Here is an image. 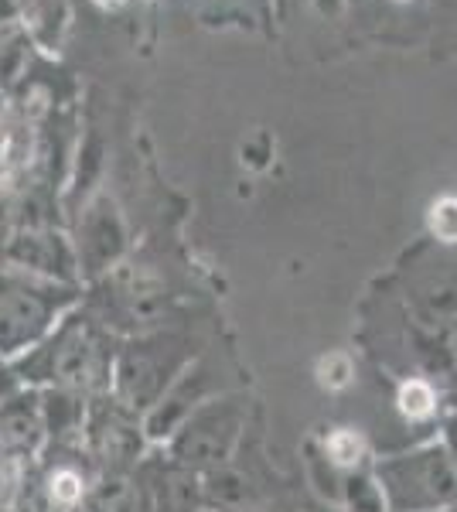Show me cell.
<instances>
[{
	"instance_id": "cell-1",
	"label": "cell",
	"mask_w": 457,
	"mask_h": 512,
	"mask_svg": "<svg viewBox=\"0 0 457 512\" xmlns=\"http://www.w3.org/2000/svg\"><path fill=\"white\" fill-rule=\"evenodd\" d=\"M18 379H38L52 390L89 393L110 383V345L89 318H65L38 342L28 355L18 359Z\"/></svg>"
},
{
	"instance_id": "cell-2",
	"label": "cell",
	"mask_w": 457,
	"mask_h": 512,
	"mask_svg": "<svg viewBox=\"0 0 457 512\" xmlns=\"http://www.w3.org/2000/svg\"><path fill=\"white\" fill-rule=\"evenodd\" d=\"M69 304V287L18 267H0V359H21L45 342Z\"/></svg>"
},
{
	"instance_id": "cell-3",
	"label": "cell",
	"mask_w": 457,
	"mask_h": 512,
	"mask_svg": "<svg viewBox=\"0 0 457 512\" xmlns=\"http://www.w3.org/2000/svg\"><path fill=\"white\" fill-rule=\"evenodd\" d=\"M191 349L181 335H147L127 345L116 362V393L130 410L154 407L188 369Z\"/></svg>"
},
{
	"instance_id": "cell-4",
	"label": "cell",
	"mask_w": 457,
	"mask_h": 512,
	"mask_svg": "<svg viewBox=\"0 0 457 512\" xmlns=\"http://www.w3.org/2000/svg\"><path fill=\"white\" fill-rule=\"evenodd\" d=\"M379 489L396 512H437L457 502V472L444 448L403 454L379 465Z\"/></svg>"
},
{
	"instance_id": "cell-5",
	"label": "cell",
	"mask_w": 457,
	"mask_h": 512,
	"mask_svg": "<svg viewBox=\"0 0 457 512\" xmlns=\"http://www.w3.org/2000/svg\"><path fill=\"white\" fill-rule=\"evenodd\" d=\"M246 407L239 400H215L202 403V407L191 414L185 424L174 431V461L185 468H219L226 465L243 431Z\"/></svg>"
},
{
	"instance_id": "cell-6",
	"label": "cell",
	"mask_w": 457,
	"mask_h": 512,
	"mask_svg": "<svg viewBox=\"0 0 457 512\" xmlns=\"http://www.w3.org/2000/svg\"><path fill=\"white\" fill-rule=\"evenodd\" d=\"M89 444H93V454L110 472H127L140 458L144 427L137 424L134 410L123 407L120 400L99 403L89 414Z\"/></svg>"
},
{
	"instance_id": "cell-7",
	"label": "cell",
	"mask_w": 457,
	"mask_h": 512,
	"mask_svg": "<svg viewBox=\"0 0 457 512\" xmlns=\"http://www.w3.org/2000/svg\"><path fill=\"white\" fill-rule=\"evenodd\" d=\"M123 246H127V233H123L120 212H116V205L106 195L96 198L79 222L76 267L89 277L106 274V270L120 260Z\"/></svg>"
},
{
	"instance_id": "cell-8",
	"label": "cell",
	"mask_w": 457,
	"mask_h": 512,
	"mask_svg": "<svg viewBox=\"0 0 457 512\" xmlns=\"http://www.w3.org/2000/svg\"><path fill=\"white\" fill-rule=\"evenodd\" d=\"M4 256L11 267L28 270L35 277L55 280V284H69L76 274V253L69 250V243H62V236L52 229H14L11 239L4 246Z\"/></svg>"
},
{
	"instance_id": "cell-9",
	"label": "cell",
	"mask_w": 457,
	"mask_h": 512,
	"mask_svg": "<svg viewBox=\"0 0 457 512\" xmlns=\"http://www.w3.org/2000/svg\"><path fill=\"white\" fill-rule=\"evenodd\" d=\"M45 414H41V393L18 390L0 407V454L11 461L35 458L45 441Z\"/></svg>"
},
{
	"instance_id": "cell-10",
	"label": "cell",
	"mask_w": 457,
	"mask_h": 512,
	"mask_svg": "<svg viewBox=\"0 0 457 512\" xmlns=\"http://www.w3.org/2000/svg\"><path fill=\"white\" fill-rule=\"evenodd\" d=\"M209 393H212V373H209V369H202V366L185 369V373L174 379L171 390L154 403L144 431L151 437L174 434L191 414H195L198 407H202L205 400H209Z\"/></svg>"
},
{
	"instance_id": "cell-11",
	"label": "cell",
	"mask_w": 457,
	"mask_h": 512,
	"mask_svg": "<svg viewBox=\"0 0 457 512\" xmlns=\"http://www.w3.org/2000/svg\"><path fill=\"white\" fill-rule=\"evenodd\" d=\"M110 304H113V325L120 328H151L157 318L168 308V294L147 274H120L110 287Z\"/></svg>"
},
{
	"instance_id": "cell-12",
	"label": "cell",
	"mask_w": 457,
	"mask_h": 512,
	"mask_svg": "<svg viewBox=\"0 0 457 512\" xmlns=\"http://www.w3.org/2000/svg\"><path fill=\"white\" fill-rule=\"evenodd\" d=\"M140 489L147 495L151 512H198L205 502L202 485L191 468L168 461V465H151L144 478H137Z\"/></svg>"
},
{
	"instance_id": "cell-13",
	"label": "cell",
	"mask_w": 457,
	"mask_h": 512,
	"mask_svg": "<svg viewBox=\"0 0 457 512\" xmlns=\"http://www.w3.org/2000/svg\"><path fill=\"white\" fill-rule=\"evenodd\" d=\"M35 161V127L14 110H0V188H14Z\"/></svg>"
},
{
	"instance_id": "cell-14",
	"label": "cell",
	"mask_w": 457,
	"mask_h": 512,
	"mask_svg": "<svg viewBox=\"0 0 457 512\" xmlns=\"http://www.w3.org/2000/svg\"><path fill=\"white\" fill-rule=\"evenodd\" d=\"M86 509L89 512H151L140 482L137 478H127L123 472H110L99 478L86 495Z\"/></svg>"
},
{
	"instance_id": "cell-15",
	"label": "cell",
	"mask_w": 457,
	"mask_h": 512,
	"mask_svg": "<svg viewBox=\"0 0 457 512\" xmlns=\"http://www.w3.org/2000/svg\"><path fill=\"white\" fill-rule=\"evenodd\" d=\"M202 495L205 502H212L215 509L222 512H246L253 506L256 499V489L253 482H249L246 472H236V468H212L209 478H205L202 485Z\"/></svg>"
},
{
	"instance_id": "cell-16",
	"label": "cell",
	"mask_w": 457,
	"mask_h": 512,
	"mask_svg": "<svg viewBox=\"0 0 457 512\" xmlns=\"http://www.w3.org/2000/svg\"><path fill=\"white\" fill-rule=\"evenodd\" d=\"M89 495V482L82 475L79 465L72 461H62L55 465L45 478V499H48V512H76Z\"/></svg>"
},
{
	"instance_id": "cell-17",
	"label": "cell",
	"mask_w": 457,
	"mask_h": 512,
	"mask_svg": "<svg viewBox=\"0 0 457 512\" xmlns=\"http://www.w3.org/2000/svg\"><path fill=\"white\" fill-rule=\"evenodd\" d=\"M41 414H45V434L62 441V437L76 434L82 427V400L79 393H69V390H48L41 393Z\"/></svg>"
},
{
	"instance_id": "cell-18",
	"label": "cell",
	"mask_w": 457,
	"mask_h": 512,
	"mask_svg": "<svg viewBox=\"0 0 457 512\" xmlns=\"http://www.w3.org/2000/svg\"><path fill=\"white\" fill-rule=\"evenodd\" d=\"M396 403H400L403 417L427 420L430 414H434V407H437V393H434V386H430L427 379H410V383L400 386V396H396Z\"/></svg>"
},
{
	"instance_id": "cell-19",
	"label": "cell",
	"mask_w": 457,
	"mask_h": 512,
	"mask_svg": "<svg viewBox=\"0 0 457 512\" xmlns=\"http://www.w3.org/2000/svg\"><path fill=\"white\" fill-rule=\"evenodd\" d=\"M324 454H328L331 465L355 468L365 458V441L355 431H335L324 441Z\"/></svg>"
},
{
	"instance_id": "cell-20",
	"label": "cell",
	"mask_w": 457,
	"mask_h": 512,
	"mask_svg": "<svg viewBox=\"0 0 457 512\" xmlns=\"http://www.w3.org/2000/svg\"><path fill=\"white\" fill-rule=\"evenodd\" d=\"M345 499H348V509L352 512H382L386 509V495L372 478L365 475H352L345 482Z\"/></svg>"
},
{
	"instance_id": "cell-21",
	"label": "cell",
	"mask_w": 457,
	"mask_h": 512,
	"mask_svg": "<svg viewBox=\"0 0 457 512\" xmlns=\"http://www.w3.org/2000/svg\"><path fill=\"white\" fill-rule=\"evenodd\" d=\"M24 62H28V38L11 35L0 45V86H14L24 72Z\"/></svg>"
},
{
	"instance_id": "cell-22",
	"label": "cell",
	"mask_w": 457,
	"mask_h": 512,
	"mask_svg": "<svg viewBox=\"0 0 457 512\" xmlns=\"http://www.w3.org/2000/svg\"><path fill=\"white\" fill-rule=\"evenodd\" d=\"M352 376H355V366L345 352H328L318 362V379L328 390H345V386L352 383Z\"/></svg>"
},
{
	"instance_id": "cell-23",
	"label": "cell",
	"mask_w": 457,
	"mask_h": 512,
	"mask_svg": "<svg viewBox=\"0 0 457 512\" xmlns=\"http://www.w3.org/2000/svg\"><path fill=\"white\" fill-rule=\"evenodd\" d=\"M430 229H434V236L444 239V243H454L457 239V198L454 195H444L434 202V209H430Z\"/></svg>"
},
{
	"instance_id": "cell-24",
	"label": "cell",
	"mask_w": 457,
	"mask_h": 512,
	"mask_svg": "<svg viewBox=\"0 0 457 512\" xmlns=\"http://www.w3.org/2000/svg\"><path fill=\"white\" fill-rule=\"evenodd\" d=\"M21 461H11L0 454V512H14L21 492Z\"/></svg>"
},
{
	"instance_id": "cell-25",
	"label": "cell",
	"mask_w": 457,
	"mask_h": 512,
	"mask_svg": "<svg viewBox=\"0 0 457 512\" xmlns=\"http://www.w3.org/2000/svg\"><path fill=\"white\" fill-rule=\"evenodd\" d=\"M18 390H21V379L14 376L11 369H4V366H0V407H4V400H7V396H11V393H18Z\"/></svg>"
},
{
	"instance_id": "cell-26",
	"label": "cell",
	"mask_w": 457,
	"mask_h": 512,
	"mask_svg": "<svg viewBox=\"0 0 457 512\" xmlns=\"http://www.w3.org/2000/svg\"><path fill=\"white\" fill-rule=\"evenodd\" d=\"M96 4H103V7H116V4H123V0H96Z\"/></svg>"
},
{
	"instance_id": "cell-27",
	"label": "cell",
	"mask_w": 457,
	"mask_h": 512,
	"mask_svg": "<svg viewBox=\"0 0 457 512\" xmlns=\"http://www.w3.org/2000/svg\"><path fill=\"white\" fill-rule=\"evenodd\" d=\"M246 512H256V509H246Z\"/></svg>"
},
{
	"instance_id": "cell-28",
	"label": "cell",
	"mask_w": 457,
	"mask_h": 512,
	"mask_svg": "<svg viewBox=\"0 0 457 512\" xmlns=\"http://www.w3.org/2000/svg\"><path fill=\"white\" fill-rule=\"evenodd\" d=\"M0 362H4V359H0Z\"/></svg>"
}]
</instances>
